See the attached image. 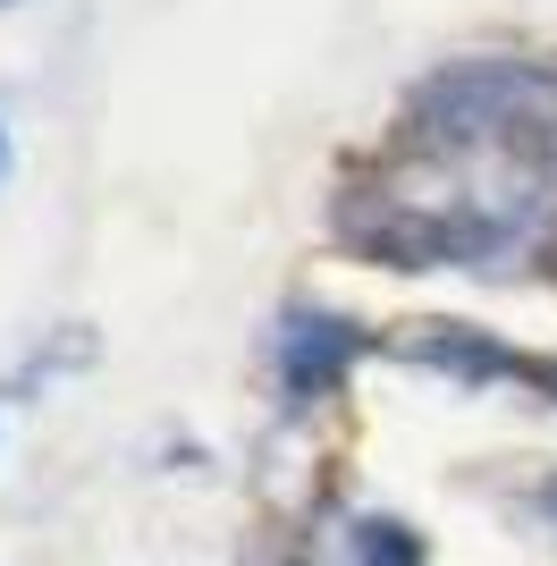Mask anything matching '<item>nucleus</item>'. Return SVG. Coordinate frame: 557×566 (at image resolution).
Returning <instances> with one entry per match:
<instances>
[{
	"instance_id": "obj_4",
	"label": "nucleus",
	"mask_w": 557,
	"mask_h": 566,
	"mask_svg": "<svg viewBox=\"0 0 557 566\" xmlns=\"http://www.w3.org/2000/svg\"><path fill=\"white\" fill-rule=\"evenodd\" d=\"M533 507H540V516L557 524V482H540V499H533Z\"/></svg>"
},
{
	"instance_id": "obj_1",
	"label": "nucleus",
	"mask_w": 557,
	"mask_h": 566,
	"mask_svg": "<svg viewBox=\"0 0 557 566\" xmlns=\"http://www.w3.org/2000/svg\"><path fill=\"white\" fill-rule=\"evenodd\" d=\"M406 144L557 178V69H540V60H456V69L422 76L414 102H406Z\"/></svg>"
},
{
	"instance_id": "obj_3",
	"label": "nucleus",
	"mask_w": 557,
	"mask_h": 566,
	"mask_svg": "<svg viewBox=\"0 0 557 566\" xmlns=\"http://www.w3.org/2000/svg\"><path fill=\"white\" fill-rule=\"evenodd\" d=\"M329 566H422V533L406 516H347L329 533Z\"/></svg>"
},
{
	"instance_id": "obj_6",
	"label": "nucleus",
	"mask_w": 557,
	"mask_h": 566,
	"mask_svg": "<svg viewBox=\"0 0 557 566\" xmlns=\"http://www.w3.org/2000/svg\"><path fill=\"white\" fill-rule=\"evenodd\" d=\"M0 9H25V0H0Z\"/></svg>"
},
{
	"instance_id": "obj_5",
	"label": "nucleus",
	"mask_w": 557,
	"mask_h": 566,
	"mask_svg": "<svg viewBox=\"0 0 557 566\" xmlns=\"http://www.w3.org/2000/svg\"><path fill=\"white\" fill-rule=\"evenodd\" d=\"M0 169H9V127H0Z\"/></svg>"
},
{
	"instance_id": "obj_2",
	"label": "nucleus",
	"mask_w": 557,
	"mask_h": 566,
	"mask_svg": "<svg viewBox=\"0 0 557 566\" xmlns=\"http://www.w3.org/2000/svg\"><path fill=\"white\" fill-rule=\"evenodd\" d=\"M364 322H347V313L329 305H287L271 331V380L287 406H329L338 389H347V373L364 364Z\"/></svg>"
}]
</instances>
